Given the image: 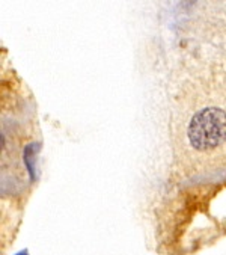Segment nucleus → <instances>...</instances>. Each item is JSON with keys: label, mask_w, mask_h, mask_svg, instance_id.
<instances>
[{"label": "nucleus", "mask_w": 226, "mask_h": 255, "mask_svg": "<svg viewBox=\"0 0 226 255\" xmlns=\"http://www.w3.org/2000/svg\"><path fill=\"white\" fill-rule=\"evenodd\" d=\"M189 140L199 151L213 149L226 140V112L219 108H207L198 112L187 130Z\"/></svg>", "instance_id": "nucleus-1"}, {"label": "nucleus", "mask_w": 226, "mask_h": 255, "mask_svg": "<svg viewBox=\"0 0 226 255\" xmlns=\"http://www.w3.org/2000/svg\"><path fill=\"white\" fill-rule=\"evenodd\" d=\"M15 255H29V252H27V251H21V252H18V254H15Z\"/></svg>", "instance_id": "nucleus-2"}]
</instances>
